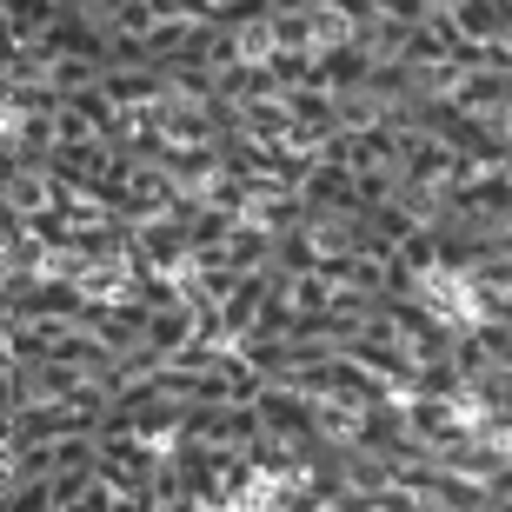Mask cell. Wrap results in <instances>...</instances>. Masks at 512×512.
<instances>
[{"label":"cell","mask_w":512,"mask_h":512,"mask_svg":"<svg viewBox=\"0 0 512 512\" xmlns=\"http://www.w3.org/2000/svg\"><path fill=\"white\" fill-rule=\"evenodd\" d=\"M266 20H273L280 54H313L320 60V47H313V0H300V7H266Z\"/></svg>","instance_id":"1"}]
</instances>
